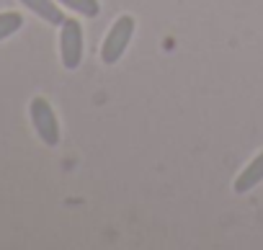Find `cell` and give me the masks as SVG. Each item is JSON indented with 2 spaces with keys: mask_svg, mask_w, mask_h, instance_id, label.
I'll return each instance as SVG.
<instances>
[{
  "mask_svg": "<svg viewBox=\"0 0 263 250\" xmlns=\"http://www.w3.org/2000/svg\"><path fill=\"white\" fill-rule=\"evenodd\" d=\"M135 18L132 16H121L114 21V26L108 29L103 44H101V62L103 65H116L121 60V54L126 52L129 42H132V34H135Z\"/></svg>",
  "mask_w": 263,
  "mask_h": 250,
  "instance_id": "obj_1",
  "label": "cell"
},
{
  "mask_svg": "<svg viewBox=\"0 0 263 250\" xmlns=\"http://www.w3.org/2000/svg\"><path fill=\"white\" fill-rule=\"evenodd\" d=\"M29 116H31V124L39 134V140L47 145V147H57L60 145V121L54 116V108L47 98L36 95L31 98L29 103Z\"/></svg>",
  "mask_w": 263,
  "mask_h": 250,
  "instance_id": "obj_2",
  "label": "cell"
},
{
  "mask_svg": "<svg viewBox=\"0 0 263 250\" xmlns=\"http://www.w3.org/2000/svg\"><path fill=\"white\" fill-rule=\"evenodd\" d=\"M60 60L65 70H78L83 62V29L78 18H65L60 24Z\"/></svg>",
  "mask_w": 263,
  "mask_h": 250,
  "instance_id": "obj_3",
  "label": "cell"
},
{
  "mask_svg": "<svg viewBox=\"0 0 263 250\" xmlns=\"http://www.w3.org/2000/svg\"><path fill=\"white\" fill-rule=\"evenodd\" d=\"M258 183H263V152H258L245 168H242V173L235 178V194H248V191H253Z\"/></svg>",
  "mask_w": 263,
  "mask_h": 250,
  "instance_id": "obj_4",
  "label": "cell"
},
{
  "mask_svg": "<svg viewBox=\"0 0 263 250\" xmlns=\"http://www.w3.org/2000/svg\"><path fill=\"white\" fill-rule=\"evenodd\" d=\"M24 8H29L34 16H39L42 21L52 24V26H60L65 21V13L60 11L57 0H18Z\"/></svg>",
  "mask_w": 263,
  "mask_h": 250,
  "instance_id": "obj_5",
  "label": "cell"
},
{
  "mask_svg": "<svg viewBox=\"0 0 263 250\" xmlns=\"http://www.w3.org/2000/svg\"><path fill=\"white\" fill-rule=\"evenodd\" d=\"M21 26H24V16L21 13H16V11L0 13V42H6L8 36H13Z\"/></svg>",
  "mask_w": 263,
  "mask_h": 250,
  "instance_id": "obj_6",
  "label": "cell"
},
{
  "mask_svg": "<svg viewBox=\"0 0 263 250\" xmlns=\"http://www.w3.org/2000/svg\"><path fill=\"white\" fill-rule=\"evenodd\" d=\"M60 6L70 8V11H78L80 16L85 18H96L101 13V6H98V0H57Z\"/></svg>",
  "mask_w": 263,
  "mask_h": 250,
  "instance_id": "obj_7",
  "label": "cell"
}]
</instances>
